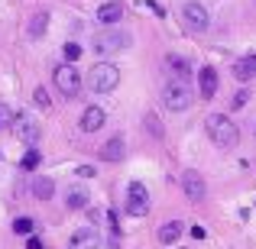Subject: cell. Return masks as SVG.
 I'll return each instance as SVG.
<instances>
[{"label":"cell","mask_w":256,"mask_h":249,"mask_svg":"<svg viewBox=\"0 0 256 249\" xmlns=\"http://www.w3.org/2000/svg\"><path fill=\"white\" fill-rule=\"evenodd\" d=\"M46 26H49V10H39L36 16L30 19V26H26L30 39H42V36H46Z\"/></svg>","instance_id":"cell-19"},{"label":"cell","mask_w":256,"mask_h":249,"mask_svg":"<svg viewBox=\"0 0 256 249\" xmlns=\"http://www.w3.org/2000/svg\"><path fill=\"white\" fill-rule=\"evenodd\" d=\"M88 198H91V194L75 185V188H68V194H65V204H68L72 211H78V207H88Z\"/></svg>","instance_id":"cell-20"},{"label":"cell","mask_w":256,"mask_h":249,"mask_svg":"<svg viewBox=\"0 0 256 249\" xmlns=\"http://www.w3.org/2000/svg\"><path fill=\"white\" fill-rule=\"evenodd\" d=\"M124 156H126L124 136H114V139H107V143L100 146V159H104V162H124Z\"/></svg>","instance_id":"cell-13"},{"label":"cell","mask_w":256,"mask_h":249,"mask_svg":"<svg viewBox=\"0 0 256 249\" xmlns=\"http://www.w3.org/2000/svg\"><path fill=\"white\" fill-rule=\"evenodd\" d=\"M68 249H100L98 230H91V227H84V230H75V233H72Z\"/></svg>","instance_id":"cell-10"},{"label":"cell","mask_w":256,"mask_h":249,"mask_svg":"<svg viewBox=\"0 0 256 249\" xmlns=\"http://www.w3.org/2000/svg\"><path fill=\"white\" fill-rule=\"evenodd\" d=\"M182 233H185V224H182V220H169V224L159 227V243H162V246H172Z\"/></svg>","instance_id":"cell-17"},{"label":"cell","mask_w":256,"mask_h":249,"mask_svg":"<svg viewBox=\"0 0 256 249\" xmlns=\"http://www.w3.org/2000/svg\"><path fill=\"white\" fill-rule=\"evenodd\" d=\"M26 249H42V243H39L36 237H30V246H26Z\"/></svg>","instance_id":"cell-29"},{"label":"cell","mask_w":256,"mask_h":249,"mask_svg":"<svg viewBox=\"0 0 256 249\" xmlns=\"http://www.w3.org/2000/svg\"><path fill=\"white\" fill-rule=\"evenodd\" d=\"M13 120H16V113L10 110L6 104H0V130H6V126H13Z\"/></svg>","instance_id":"cell-22"},{"label":"cell","mask_w":256,"mask_h":249,"mask_svg":"<svg viewBox=\"0 0 256 249\" xmlns=\"http://www.w3.org/2000/svg\"><path fill=\"white\" fill-rule=\"evenodd\" d=\"M166 68L172 71L175 81H188V75H192V65H188V58H182V55H169L166 58Z\"/></svg>","instance_id":"cell-16"},{"label":"cell","mask_w":256,"mask_h":249,"mask_svg":"<svg viewBox=\"0 0 256 249\" xmlns=\"http://www.w3.org/2000/svg\"><path fill=\"white\" fill-rule=\"evenodd\" d=\"M56 91L62 94V97H75V94L82 91V71L72 62L56 65Z\"/></svg>","instance_id":"cell-5"},{"label":"cell","mask_w":256,"mask_h":249,"mask_svg":"<svg viewBox=\"0 0 256 249\" xmlns=\"http://www.w3.org/2000/svg\"><path fill=\"white\" fill-rule=\"evenodd\" d=\"M126 214H130V217H146V214H150V191H146V185H140V181H133V185L126 188Z\"/></svg>","instance_id":"cell-6"},{"label":"cell","mask_w":256,"mask_h":249,"mask_svg":"<svg viewBox=\"0 0 256 249\" xmlns=\"http://www.w3.org/2000/svg\"><path fill=\"white\" fill-rule=\"evenodd\" d=\"M244 104H246V91H237V94H234V100H230V107H234V110H240Z\"/></svg>","instance_id":"cell-27"},{"label":"cell","mask_w":256,"mask_h":249,"mask_svg":"<svg viewBox=\"0 0 256 249\" xmlns=\"http://www.w3.org/2000/svg\"><path fill=\"white\" fill-rule=\"evenodd\" d=\"M104 120H107V113L100 110V107H88L82 113V130L84 133H98L100 126H104Z\"/></svg>","instance_id":"cell-15"},{"label":"cell","mask_w":256,"mask_h":249,"mask_svg":"<svg viewBox=\"0 0 256 249\" xmlns=\"http://www.w3.org/2000/svg\"><path fill=\"white\" fill-rule=\"evenodd\" d=\"M162 104L169 107L172 113H182V110H188L192 107V87H188V81H166L162 87Z\"/></svg>","instance_id":"cell-4"},{"label":"cell","mask_w":256,"mask_h":249,"mask_svg":"<svg viewBox=\"0 0 256 249\" xmlns=\"http://www.w3.org/2000/svg\"><path fill=\"white\" fill-rule=\"evenodd\" d=\"M20 165H23V168H26V172H32V168H36V165H39V152H36V149H30V152H26V156H23V159H20Z\"/></svg>","instance_id":"cell-23"},{"label":"cell","mask_w":256,"mask_h":249,"mask_svg":"<svg viewBox=\"0 0 256 249\" xmlns=\"http://www.w3.org/2000/svg\"><path fill=\"white\" fill-rule=\"evenodd\" d=\"M36 104L39 107H49V91H46V87H36Z\"/></svg>","instance_id":"cell-26"},{"label":"cell","mask_w":256,"mask_h":249,"mask_svg":"<svg viewBox=\"0 0 256 249\" xmlns=\"http://www.w3.org/2000/svg\"><path fill=\"white\" fill-rule=\"evenodd\" d=\"M218 68H211V65H204V68L198 71V91H201V97H214L218 94Z\"/></svg>","instance_id":"cell-12"},{"label":"cell","mask_w":256,"mask_h":249,"mask_svg":"<svg viewBox=\"0 0 256 249\" xmlns=\"http://www.w3.org/2000/svg\"><path fill=\"white\" fill-rule=\"evenodd\" d=\"M32 194H36L39 201H49L52 194H56V181L46 178V175H36V178H32Z\"/></svg>","instance_id":"cell-18"},{"label":"cell","mask_w":256,"mask_h":249,"mask_svg":"<svg viewBox=\"0 0 256 249\" xmlns=\"http://www.w3.org/2000/svg\"><path fill=\"white\" fill-rule=\"evenodd\" d=\"M82 58V45L78 42H65V62H78Z\"/></svg>","instance_id":"cell-24"},{"label":"cell","mask_w":256,"mask_h":249,"mask_svg":"<svg viewBox=\"0 0 256 249\" xmlns=\"http://www.w3.org/2000/svg\"><path fill=\"white\" fill-rule=\"evenodd\" d=\"M13 133H16L20 143H26V146L39 143V123L30 117V113H16V120H13Z\"/></svg>","instance_id":"cell-8"},{"label":"cell","mask_w":256,"mask_h":249,"mask_svg":"<svg viewBox=\"0 0 256 249\" xmlns=\"http://www.w3.org/2000/svg\"><path fill=\"white\" fill-rule=\"evenodd\" d=\"M230 71H234V78H237V81H253V78H256V52H253V55L237 58Z\"/></svg>","instance_id":"cell-14"},{"label":"cell","mask_w":256,"mask_h":249,"mask_svg":"<svg viewBox=\"0 0 256 249\" xmlns=\"http://www.w3.org/2000/svg\"><path fill=\"white\" fill-rule=\"evenodd\" d=\"M204 130L220 149H230V146H237V139H240L237 123H234L230 117H224V113H211V117L204 120Z\"/></svg>","instance_id":"cell-1"},{"label":"cell","mask_w":256,"mask_h":249,"mask_svg":"<svg viewBox=\"0 0 256 249\" xmlns=\"http://www.w3.org/2000/svg\"><path fill=\"white\" fill-rule=\"evenodd\" d=\"M182 23L194 32H204L208 26H211V16H208V10L198 0H188V3H182Z\"/></svg>","instance_id":"cell-7"},{"label":"cell","mask_w":256,"mask_h":249,"mask_svg":"<svg viewBox=\"0 0 256 249\" xmlns=\"http://www.w3.org/2000/svg\"><path fill=\"white\" fill-rule=\"evenodd\" d=\"M130 42H133L130 32H124V29H110V26H107L104 32H98V36H94V52H98V55H114V52L130 49Z\"/></svg>","instance_id":"cell-2"},{"label":"cell","mask_w":256,"mask_h":249,"mask_svg":"<svg viewBox=\"0 0 256 249\" xmlns=\"http://www.w3.org/2000/svg\"><path fill=\"white\" fill-rule=\"evenodd\" d=\"M124 3H120V0H107V3H100L98 6V19L104 26H114V23H120V19H124Z\"/></svg>","instance_id":"cell-11"},{"label":"cell","mask_w":256,"mask_h":249,"mask_svg":"<svg viewBox=\"0 0 256 249\" xmlns=\"http://www.w3.org/2000/svg\"><path fill=\"white\" fill-rule=\"evenodd\" d=\"M88 84H91L94 94H110L114 87L120 84V68L114 62H100L91 68V78H88Z\"/></svg>","instance_id":"cell-3"},{"label":"cell","mask_w":256,"mask_h":249,"mask_svg":"<svg viewBox=\"0 0 256 249\" xmlns=\"http://www.w3.org/2000/svg\"><path fill=\"white\" fill-rule=\"evenodd\" d=\"M78 175H84V178H91V175H94V168H91V165H82V168H78Z\"/></svg>","instance_id":"cell-28"},{"label":"cell","mask_w":256,"mask_h":249,"mask_svg":"<svg viewBox=\"0 0 256 249\" xmlns=\"http://www.w3.org/2000/svg\"><path fill=\"white\" fill-rule=\"evenodd\" d=\"M146 126H150V133H152V136H159V139H162V123H156V117H146Z\"/></svg>","instance_id":"cell-25"},{"label":"cell","mask_w":256,"mask_h":249,"mask_svg":"<svg viewBox=\"0 0 256 249\" xmlns=\"http://www.w3.org/2000/svg\"><path fill=\"white\" fill-rule=\"evenodd\" d=\"M13 230H16L20 237H30V233L36 230V220H32V217H16V220H13Z\"/></svg>","instance_id":"cell-21"},{"label":"cell","mask_w":256,"mask_h":249,"mask_svg":"<svg viewBox=\"0 0 256 249\" xmlns=\"http://www.w3.org/2000/svg\"><path fill=\"white\" fill-rule=\"evenodd\" d=\"M182 191H185V198H192V201H204L208 185H204V178H201L198 172H185L182 175Z\"/></svg>","instance_id":"cell-9"}]
</instances>
